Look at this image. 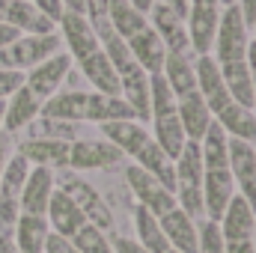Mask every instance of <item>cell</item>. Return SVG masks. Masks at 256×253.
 <instances>
[{
    "mask_svg": "<svg viewBox=\"0 0 256 253\" xmlns=\"http://www.w3.org/2000/svg\"><path fill=\"white\" fill-rule=\"evenodd\" d=\"M126 179H128V185H131V190H134V196H137V202L143 208H149L155 218H161L164 212L176 208V194L167 190L152 173H146L143 167L131 164L126 170Z\"/></svg>",
    "mask_w": 256,
    "mask_h": 253,
    "instance_id": "6",
    "label": "cell"
},
{
    "mask_svg": "<svg viewBox=\"0 0 256 253\" xmlns=\"http://www.w3.org/2000/svg\"><path fill=\"white\" fill-rule=\"evenodd\" d=\"M3 12H6V0H0V21H3Z\"/></svg>",
    "mask_w": 256,
    "mask_h": 253,
    "instance_id": "44",
    "label": "cell"
},
{
    "mask_svg": "<svg viewBox=\"0 0 256 253\" xmlns=\"http://www.w3.org/2000/svg\"><path fill=\"white\" fill-rule=\"evenodd\" d=\"M12 230H15L12 242H15L18 253H45V238H48L51 226L42 214H24L21 212Z\"/></svg>",
    "mask_w": 256,
    "mask_h": 253,
    "instance_id": "23",
    "label": "cell"
},
{
    "mask_svg": "<svg viewBox=\"0 0 256 253\" xmlns=\"http://www.w3.org/2000/svg\"><path fill=\"white\" fill-rule=\"evenodd\" d=\"M244 63H248V72H250V80H254V90H256V42L250 39V45H248V57H244Z\"/></svg>",
    "mask_w": 256,
    "mask_h": 253,
    "instance_id": "42",
    "label": "cell"
},
{
    "mask_svg": "<svg viewBox=\"0 0 256 253\" xmlns=\"http://www.w3.org/2000/svg\"><path fill=\"white\" fill-rule=\"evenodd\" d=\"M134 63L140 66L146 74H161V66H164V57H167V48L164 42L158 39V33L152 27H143L137 36H131L126 42Z\"/></svg>",
    "mask_w": 256,
    "mask_h": 253,
    "instance_id": "18",
    "label": "cell"
},
{
    "mask_svg": "<svg viewBox=\"0 0 256 253\" xmlns=\"http://www.w3.org/2000/svg\"><path fill=\"white\" fill-rule=\"evenodd\" d=\"M226 253H256L254 238H242V242H226Z\"/></svg>",
    "mask_w": 256,
    "mask_h": 253,
    "instance_id": "41",
    "label": "cell"
},
{
    "mask_svg": "<svg viewBox=\"0 0 256 253\" xmlns=\"http://www.w3.org/2000/svg\"><path fill=\"white\" fill-rule=\"evenodd\" d=\"M54 194V173L48 167H33L27 173V182L21 188V212L24 214H42L48 212V200Z\"/></svg>",
    "mask_w": 256,
    "mask_h": 253,
    "instance_id": "16",
    "label": "cell"
},
{
    "mask_svg": "<svg viewBox=\"0 0 256 253\" xmlns=\"http://www.w3.org/2000/svg\"><path fill=\"white\" fill-rule=\"evenodd\" d=\"M68 72H72V57L63 54V51H57L54 57L42 60L39 66H33L30 72H24V86L45 104V102L63 86V80L68 78Z\"/></svg>",
    "mask_w": 256,
    "mask_h": 253,
    "instance_id": "5",
    "label": "cell"
},
{
    "mask_svg": "<svg viewBox=\"0 0 256 253\" xmlns=\"http://www.w3.org/2000/svg\"><path fill=\"white\" fill-rule=\"evenodd\" d=\"M232 196H236V182H232L230 167H224V170L202 167V214L208 220H220V214Z\"/></svg>",
    "mask_w": 256,
    "mask_h": 253,
    "instance_id": "11",
    "label": "cell"
},
{
    "mask_svg": "<svg viewBox=\"0 0 256 253\" xmlns=\"http://www.w3.org/2000/svg\"><path fill=\"white\" fill-rule=\"evenodd\" d=\"M218 126L226 131V137H236V140H248V143H256V114L244 104H236L230 102L218 116Z\"/></svg>",
    "mask_w": 256,
    "mask_h": 253,
    "instance_id": "28",
    "label": "cell"
},
{
    "mask_svg": "<svg viewBox=\"0 0 256 253\" xmlns=\"http://www.w3.org/2000/svg\"><path fill=\"white\" fill-rule=\"evenodd\" d=\"M72 200H74V206L84 212V218H86V224H92V226H98V230H110V224H114V218H110V208L104 206V200L96 194V190L90 188L86 182H80L78 176H66L63 179V188Z\"/></svg>",
    "mask_w": 256,
    "mask_h": 253,
    "instance_id": "13",
    "label": "cell"
},
{
    "mask_svg": "<svg viewBox=\"0 0 256 253\" xmlns=\"http://www.w3.org/2000/svg\"><path fill=\"white\" fill-rule=\"evenodd\" d=\"M161 78L173 90V96H188L196 90V74H194V54H167L161 66Z\"/></svg>",
    "mask_w": 256,
    "mask_h": 253,
    "instance_id": "26",
    "label": "cell"
},
{
    "mask_svg": "<svg viewBox=\"0 0 256 253\" xmlns=\"http://www.w3.org/2000/svg\"><path fill=\"white\" fill-rule=\"evenodd\" d=\"M108 21H110V30L126 42L131 36H137L143 27H149V18L143 12H137L128 0H110L108 3Z\"/></svg>",
    "mask_w": 256,
    "mask_h": 253,
    "instance_id": "29",
    "label": "cell"
},
{
    "mask_svg": "<svg viewBox=\"0 0 256 253\" xmlns=\"http://www.w3.org/2000/svg\"><path fill=\"white\" fill-rule=\"evenodd\" d=\"M134 161H137V167H143L146 173H152L167 190L176 188V164H173V158H170L152 137H149V143L134 155Z\"/></svg>",
    "mask_w": 256,
    "mask_h": 253,
    "instance_id": "25",
    "label": "cell"
},
{
    "mask_svg": "<svg viewBox=\"0 0 256 253\" xmlns=\"http://www.w3.org/2000/svg\"><path fill=\"white\" fill-rule=\"evenodd\" d=\"M42 114V102L27 90H15L9 98H6V108H3V131H21L24 126H30L36 116Z\"/></svg>",
    "mask_w": 256,
    "mask_h": 253,
    "instance_id": "21",
    "label": "cell"
},
{
    "mask_svg": "<svg viewBox=\"0 0 256 253\" xmlns=\"http://www.w3.org/2000/svg\"><path fill=\"white\" fill-rule=\"evenodd\" d=\"M126 155L110 143V140H74L68 143V167L72 170H98V167H114Z\"/></svg>",
    "mask_w": 256,
    "mask_h": 253,
    "instance_id": "10",
    "label": "cell"
},
{
    "mask_svg": "<svg viewBox=\"0 0 256 253\" xmlns=\"http://www.w3.org/2000/svg\"><path fill=\"white\" fill-rule=\"evenodd\" d=\"M248 45H250V30L242 18V9L224 6L220 18H218V30H214V42H212V57L218 63H236L248 57Z\"/></svg>",
    "mask_w": 256,
    "mask_h": 253,
    "instance_id": "2",
    "label": "cell"
},
{
    "mask_svg": "<svg viewBox=\"0 0 256 253\" xmlns=\"http://www.w3.org/2000/svg\"><path fill=\"white\" fill-rule=\"evenodd\" d=\"M176 164V206L188 212L191 218H202V155L200 143L188 140L185 149L179 152Z\"/></svg>",
    "mask_w": 256,
    "mask_h": 253,
    "instance_id": "1",
    "label": "cell"
},
{
    "mask_svg": "<svg viewBox=\"0 0 256 253\" xmlns=\"http://www.w3.org/2000/svg\"><path fill=\"white\" fill-rule=\"evenodd\" d=\"M78 66H80L84 78L96 86V92H102V96H120V78H116V68L110 66L108 54H104L102 48H98L96 54L84 57Z\"/></svg>",
    "mask_w": 256,
    "mask_h": 253,
    "instance_id": "24",
    "label": "cell"
},
{
    "mask_svg": "<svg viewBox=\"0 0 256 253\" xmlns=\"http://www.w3.org/2000/svg\"><path fill=\"white\" fill-rule=\"evenodd\" d=\"M3 21L15 27L21 36H42V33H57V21H51L33 0H6Z\"/></svg>",
    "mask_w": 256,
    "mask_h": 253,
    "instance_id": "12",
    "label": "cell"
},
{
    "mask_svg": "<svg viewBox=\"0 0 256 253\" xmlns=\"http://www.w3.org/2000/svg\"><path fill=\"white\" fill-rule=\"evenodd\" d=\"M45 253H78V248L72 244V238L57 236V232H48V238H45Z\"/></svg>",
    "mask_w": 256,
    "mask_h": 253,
    "instance_id": "35",
    "label": "cell"
},
{
    "mask_svg": "<svg viewBox=\"0 0 256 253\" xmlns=\"http://www.w3.org/2000/svg\"><path fill=\"white\" fill-rule=\"evenodd\" d=\"M21 86H24V72H18V68H0V102H6Z\"/></svg>",
    "mask_w": 256,
    "mask_h": 253,
    "instance_id": "34",
    "label": "cell"
},
{
    "mask_svg": "<svg viewBox=\"0 0 256 253\" xmlns=\"http://www.w3.org/2000/svg\"><path fill=\"white\" fill-rule=\"evenodd\" d=\"M236 6L242 9V18H244L248 30H254V24H256V0H238Z\"/></svg>",
    "mask_w": 256,
    "mask_h": 253,
    "instance_id": "38",
    "label": "cell"
},
{
    "mask_svg": "<svg viewBox=\"0 0 256 253\" xmlns=\"http://www.w3.org/2000/svg\"><path fill=\"white\" fill-rule=\"evenodd\" d=\"M232 3H238V0H220V6H232Z\"/></svg>",
    "mask_w": 256,
    "mask_h": 253,
    "instance_id": "45",
    "label": "cell"
},
{
    "mask_svg": "<svg viewBox=\"0 0 256 253\" xmlns=\"http://www.w3.org/2000/svg\"><path fill=\"white\" fill-rule=\"evenodd\" d=\"M102 131H104V140H110L122 155H137L146 143H149V131L143 122L137 120H116V122H102Z\"/></svg>",
    "mask_w": 256,
    "mask_h": 253,
    "instance_id": "22",
    "label": "cell"
},
{
    "mask_svg": "<svg viewBox=\"0 0 256 253\" xmlns=\"http://www.w3.org/2000/svg\"><path fill=\"white\" fill-rule=\"evenodd\" d=\"M167 253H179V250H173V248H170V250H167Z\"/></svg>",
    "mask_w": 256,
    "mask_h": 253,
    "instance_id": "46",
    "label": "cell"
},
{
    "mask_svg": "<svg viewBox=\"0 0 256 253\" xmlns=\"http://www.w3.org/2000/svg\"><path fill=\"white\" fill-rule=\"evenodd\" d=\"M110 248H114V253H149L140 242H131V238H114Z\"/></svg>",
    "mask_w": 256,
    "mask_h": 253,
    "instance_id": "37",
    "label": "cell"
},
{
    "mask_svg": "<svg viewBox=\"0 0 256 253\" xmlns=\"http://www.w3.org/2000/svg\"><path fill=\"white\" fill-rule=\"evenodd\" d=\"M33 3H36V6L51 18V21H60V18H63V12H66L63 0H33Z\"/></svg>",
    "mask_w": 256,
    "mask_h": 253,
    "instance_id": "36",
    "label": "cell"
},
{
    "mask_svg": "<svg viewBox=\"0 0 256 253\" xmlns=\"http://www.w3.org/2000/svg\"><path fill=\"white\" fill-rule=\"evenodd\" d=\"M18 36H21V33H18L15 27H9L6 21H0V51H3L6 45H12V42H15Z\"/></svg>",
    "mask_w": 256,
    "mask_h": 253,
    "instance_id": "40",
    "label": "cell"
},
{
    "mask_svg": "<svg viewBox=\"0 0 256 253\" xmlns=\"http://www.w3.org/2000/svg\"><path fill=\"white\" fill-rule=\"evenodd\" d=\"M220 66V74H224V84H226V92L236 104H244V108H256V90L254 80H250V72L244 60H236V63H218Z\"/></svg>",
    "mask_w": 256,
    "mask_h": 253,
    "instance_id": "27",
    "label": "cell"
},
{
    "mask_svg": "<svg viewBox=\"0 0 256 253\" xmlns=\"http://www.w3.org/2000/svg\"><path fill=\"white\" fill-rule=\"evenodd\" d=\"M18 152L33 161L36 167H48V170H63L68 167V143L66 140H45V137H30L18 146Z\"/></svg>",
    "mask_w": 256,
    "mask_h": 253,
    "instance_id": "20",
    "label": "cell"
},
{
    "mask_svg": "<svg viewBox=\"0 0 256 253\" xmlns=\"http://www.w3.org/2000/svg\"><path fill=\"white\" fill-rule=\"evenodd\" d=\"M137 236H140V244L146 248L149 253H167L170 250V242H167V236H164V230H161V224H158V218L149 212V208H143V206H137Z\"/></svg>",
    "mask_w": 256,
    "mask_h": 253,
    "instance_id": "30",
    "label": "cell"
},
{
    "mask_svg": "<svg viewBox=\"0 0 256 253\" xmlns=\"http://www.w3.org/2000/svg\"><path fill=\"white\" fill-rule=\"evenodd\" d=\"M254 149H256V146H254Z\"/></svg>",
    "mask_w": 256,
    "mask_h": 253,
    "instance_id": "48",
    "label": "cell"
},
{
    "mask_svg": "<svg viewBox=\"0 0 256 253\" xmlns=\"http://www.w3.org/2000/svg\"><path fill=\"white\" fill-rule=\"evenodd\" d=\"M196 253H226V242L220 236L218 220H202V226L196 230Z\"/></svg>",
    "mask_w": 256,
    "mask_h": 253,
    "instance_id": "32",
    "label": "cell"
},
{
    "mask_svg": "<svg viewBox=\"0 0 256 253\" xmlns=\"http://www.w3.org/2000/svg\"><path fill=\"white\" fill-rule=\"evenodd\" d=\"M9 155H12V137H9V131H0V173L9 161Z\"/></svg>",
    "mask_w": 256,
    "mask_h": 253,
    "instance_id": "39",
    "label": "cell"
},
{
    "mask_svg": "<svg viewBox=\"0 0 256 253\" xmlns=\"http://www.w3.org/2000/svg\"><path fill=\"white\" fill-rule=\"evenodd\" d=\"M218 226H220L224 242L254 238V232H256V214L250 212V206H248V200H244L242 194H236V196L230 200V206L224 208V214H220Z\"/></svg>",
    "mask_w": 256,
    "mask_h": 253,
    "instance_id": "15",
    "label": "cell"
},
{
    "mask_svg": "<svg viewBox=\"0 0 256 253\" xmlns=\"http://www.w3.org/2000/svg\"><path fill=\"white\" fill-rule=\"evenodd\" d=\"M128 3H131L137 12H143V15H149V9L155 6V0H128Z\"/></svg>",
    "mask_w": 256,
    "mask_h": 253,
    "instance_id": "43",
    "label": "cell"
},
{
    "mask_svg": "<svg viewBox=\"0 0 256 253\" xmlns=\"http://www.w3.org/2000/svg\"><path fill=\"white\" fill-rule=\"evenodd\" d=\"M57 24H60V30H63L60 39H66L72 60L80 63L84 57H90V54H96V51L102 48V39H98V33L92 30V24H90L86 15H80V12H63V18H60Z\"/></svg>",
    "mask_w": 256,
    "mask_h": 253,
    "instance_id": "9",
    "label": "cell"
},
{
    "mask_svg": "<svg viewBox=\"0 0 256 253\" xmlns=\"http://www.w3.org/2000/svg\"><path fill=\"white\" fill-rule=\"evenodd\" d=\"M194 74H196V92L200 98L208 104V110L218 116L232 98L226 92V84H224V74H220V66L212 54H200L194 57Z\"/></svg>",
    "mask_w": 256,
    "mask_h": 253,
    "instance_id": "7",
    "label": "cell"
},
{
    "mask_svg": "<svg viewBox=\"0 0 256 253\" xmlns=\"http://www.w3.org/2000/svg\"><path fill=\"white\" fill-rule=\"evenodd\" d=\"M30 126V137H45V140H66L68 143V137L74 134L72 131V122H60V120H48V116H36Z\"/></svg>",
    "mask_w": 256,
    "mask_h": 253,
    "instance_id": "33",
    "label": "cell"
},
{
    "mask_svg": "<svg viewBox=\"0 0 256 253\" xmlns=\"http://www.w3.org/2000/svg\"><path fill=\"white\" fill-rule=\"evenodd\" d=\"M72 244L78 248V253H114L104 230L92 226V224H84L74 236H72Z\"/></svg>",
    "mask_w": 256,
    "mask_h": 253,
    "instance_id": "31",
    "label": "cell"
},
{
    "mask_svg": "<svg viewBox=\"0 0 256 253\" xmlns=\"http://www.w3.org/2000/svg\"><path fill=\"white\" fill-rule=\"evenodd\" d=\"M45 220H48V226H51L57 236H66V238H72V236L86 224L84 212H80V208L74 206V200H72L66 190H60V188H54L51 200H48Z\"/></svg>",
    "mask_w": 256,
    "mask_h": 253,
    "instance_id": "14",
    "label": "cell"
},
{
    "mask_svg": "<svg viewBox=\"0 0 256 253\" xmlns=\"http://www.w3.org/2000/svg\"><path fill=\"white\" fill-rule=\"evenodd\" d=\"M176 110H179V122H182L185 137L194 140V143H200L202 134L208 131V126L214 122V114L208 110V104L200 98L196 90L188 92V96H179V98H176Z\"/></svg>",
    "mask_w": 256,
    "mask_h": 253,
    "instance_id": "17",
    "label": "cell"
},
{
    "mask_svg": "<svg viewBox=\"0 0 256 253\" xmlns=\"http://www.w3.org/2000/svg\"><path fill=\"white\" fill-rule=\"evenodd\" d=\"M254 33H256V24H254ZM254 42H256V36H254Z\"/></svg>",
    "mask_w": 256,
    "mask_h": 253,
    "instance_id": "47",
    "label": "cell"
},
{
    "mask_svg": "<svg viewBox=\"0 0 256 253\" xmlns=\"http://www.w3.org/2000/svg\"><path fill=\"white\" fill-rule=\"evenodd\" d=\"M158 224H161V230H164V236H167V242H170L173 250L196 253V224H194V218L188 212H182L176 206V208L164 212L158 218Z\"/></svg>",
    "mask_w": 256,
    "mask_h": 253,
    "instance_id": "19",
    "label": "cell"
},
{
    "mask_svg": "<svg viewBox=\"0 0 256 253\" xmlns=\"http://www.w3.org/2000/svg\"><path fill=\"white\" fill-rule=\"evenodd\" d=\"M230 173H232L236 188L242 190V196L248 200L250 212L256 214V149H254V143L230 137Z\"/></svg>",
    "mask_w": 256,
    "mask_h": 253,
    "instance_id": "8",
    "label": "cell"
},
{
    "mask_svg": "<svg viewBox=\"0 0 256 253\" xmlns=\"http://www.w3.org/2000/svg\"><path fill=\"white\" fill-rule=\"evenodd\" d=\"M149 27L158 33V39L164 42L167 54H194L191 39H188V21L185 15H179L173 6L155 0V6L149 9Z\"/></svg>",
    "mask_w": 256,
    "mask_h": 253,
    "instance_id": "4",
    "label": "cell"
},
{
    "mask_svg": "<svg viewBox=\"0 0 256 253\" xmlns=\"http://www.w3.org/2000/svg\"><path fill=\"white\" fill-rule=\"evenodd\" d=\"M60 33H42V36H18L12 45H6L0 51V68H18V72H30L33 66L42 60L54 57L60 51Z\"/></svg>",
    "mask_w": 256,
    "mask_h": 253,
    "instance_id": "3",
    "label": "cell"
}]
</instances>
